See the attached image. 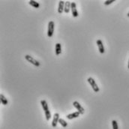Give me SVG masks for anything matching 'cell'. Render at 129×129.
I'll return each mask as SVG.
<instances>
[{
  "label": "cell",
  "instance_id": "6da1fadb",
  "mask_svg": "<svg viewBox=\"0 0 129 129\" xmlns=\"http://www.w3.org/2000/svg\"><path fill=\"white\" fill-rule=\"evenodd\" d=\"M54 27H55L54 22L53 21H50L49 23H48V29H47V36L49 38H51L53 35Z\"/></svg>",
  "mask_w": 129,
  "mask_h": 129
},
{
  "label": "cell",
  "instance_id": "7a4b0ae2",
  "mask_svg": "<svg viewBox=\"0 0 129 129\" xmlns=\"http://www.w3.org/2000/svg\"><path fill=\"white\" fill-rule=\"evenodd\" d=\"M87 80H88L89 83L91 85V86H92V89L94 90L95 92H98L100 91L99 87L98 86V85H97L95 80L92 77H89Z\"/></svg>",
  "mask_w": 129,
  "mask_h": 129
},
{
  "label": "cell",
  "instance_id": "3957f363",
  "mask_svg": "<svg viewBox=\"0 0 129 129\" xmlns=\"http://www.w3.org/2000/svg\"><path fill=\"white\" fill-rule=\"evenodd\" d=\"M25 59H26L29 62L32 63L33 65H35V66H36V67H39V66L41 65V63H40L38 61H37L35 59H34L32 56H29V55H26V56H25Z\"/></svg>",
  "mask_w": 129,
  "mask_h": 129
},
{
  "label": "cell",
  "instance_id": "277c9868",
  "mask_svg": "<svg viewBox=\"0 0 129 129\" xmlns=\"http://www.w3.org/2000/svg\"><path fill=\"white\" fill-rule=\"evenodd\" d=\"M73 105H74V107L77 110V111H78L80 114L83 115V114L85 113L84 108L81 106V104H80V103H79L78 101H74V102H73Z\"/></svg>",
  "mask_w": 129,
  "mask_h": 129
},
{
  "label": "cell",
  "instance_id": "5b68a950",
  "mask_svg": "<svg viewBox=\"0 0 129 129\" xmlns=\"http://www.w3.org/2000/svg\"><path fill=\"white\" fill-rule=\"evenodd\" d=\"M96 44H97V46L98 47V50H99V52L103 54V53H104L105 52V50H104V44H103V42L101 39H98L96 41Z\"/></svg>",
  "mask_w": 129,
  "mask_h": 129
},
{
  "label": "cell",
  "instance_id": "8992f818",
  "mask_svg": "<svg viewBox=\"0 0 129 129\" xmlns=\"http://www.w3.org/2000/svg\"><path fill=\"white\" fill-rule=\"evenodd\" d=\"M71 13L74 17H78V11L77 10V5L75 2H71Z\"/></svg>",
  "mask_w": 129,
  "mask_h": 129
},
{
  "label": "cell",
  "instance_id": "52a82bcc",
  "mask_svg": "<svg viewBox=\"0 0 129 129\" xmlns=\"http://www.w3.org/2000/svg\"><path fill=\"white\" fill-rule=\"evenodd\" d=\"M59 114L58 113H55L53 116V122H52V127L56 128L57 126V123H59Z\"/></svg>",
  "mask_w": 129,
  "mask_h": 129
},
{
  "label": "cell",
  "instance_id": "ba28073f",
  "mask_svg": "<svg viewBox=\"0 0 129 129\" xmlns=\"http://www.w3.org/2000/svg\"><path fill=\"white\" fill-rule=\"evenodd\" d=\"M65 4V2H64V1H59V7H58V13L59 14H61L64 11Z\"/></svg>",
  "mask_w": 129,
  "mask_h": 129
},
{
  "label": "cell",
  "instance_id": "9c48e42d",
  "mask_svg": "<svg viewBox=\"0 0 129 129\" xmlns=\"http://www.w3.org/2000/svg\"><path fill=\"white\" fill-rule=\"evenodd\" d=\"M71 6V2H70L69 1L65 2V9H64V12H65V14H68V13L70 12Z\"/></svg>",
  "mask_w": 129,
  "mask_h": 129
},
{
  "label": "cell",
  "instance_id": "30bf717a",
  "mask_svg": "<svg viewBox=\"0 0 129 129\" xmlns=\"http://www.w3.org/2000/svg\"><path fill=\"white\" fill-rule=\"evenodd\" d=\"M55 53L56 56H59L62 53V47L59 43H57L55 46Z\"/></svg>",
  "mask_w": 129,
  "mask_h": 129
},
{
  "label": "cell",
  "instance_id": "8fae6325",
  "mask_svg": "<svg viewBox=\"0 0 129 129\" xmlns=\"http://www.w3.org/2000/svg\"><path fill=\"white\" fill-rule=\"evenodd\" d=\"M80 115V113H79L78 111H77V112H74V113H71V114L67 115L66 117H67V119H75V118L79 117Z\"/></svg>",
  "mask_w": 129,
  "mask_h": 129
},
{
  "label": "cell",
  "instance_id": "7c38bea8",
  "mask_svg": "<svg viewBox=\"0 0 129 129\" xmlns=\"http://www.w3.org/2000/svg\"><path fill=\"white\" fill-rule=\"evenodd\" d=\"M41 106H42L43 110H44V112L49 110L48 105H47V101H46L45 100H41Z\"/></svg>",
  "mask_w": 129,
  "mask_h": 129
},
{
  "label": "cell",
  "instance_id": "4fadbf2b",
  "mask_svg": "<svg viewBox=\"0 0 129 129\" xmlns=\"http://www.w3.org/2000/svg\"><path fill=\"white\" fill-rule=\"evenodd\" d=\"M29 4L35 8H38L40 7V4L38 2H37L36 1H34V0H30V1L29 2Z\"/></svg>",
  "mask_w": 129,
  "mask_h": 129
},
{
  "label": "cell",
  "instance_id": "5bb4252c",
  "mask_svg": "<svg viewBox=\"0 0 129 129\" xmlns=\"http://www.w3.org/2000/svg\"><path fill=\"white\" fill-rule=\"evenodd\" d=\"M0 98H1V103L3 105H7L8 104V101L7 98L3 95L2 94H1V95H0Z\"/></svg>",
  "mask_w": 129,
  "mask_h": 129
},
{
  "label": "cell",
  "instance_id": "9a60e30c",
  "mask_svg": "<svg viewBox=\"0 0 129 129\" xmlns=\"http://www.w3.org/2000/svg\"><path fill=\"white\" fill-rule=\"evenodd\" d=\"M59 123L61 125L63 128H66L67 126H68V123L65 121L64 119H59Z\"/></svg>",
  "mask_w": 129,
  "mask_h": 129
},
{
  "label": "cell",
  "instance_id": "2e32d148",
  "mask_svg": "<svg viewBox=\"0 0 129 129\" xmlns=\"http://www.w3.org/2000/svg\"><path fill=\"white\" fill-rule=\"evenodd\" d=\"M44 113H45V116H46V119L47 120V121H49V120L50 119V118H51V113H50V110H48L45 111Z\"/></svg>",
  "mask_w": 129,
  "mask_h": 129
},
{
  "label": "cell",
  "instance_id": "e0dca14e",
  "mask_svg": "<svg viewBox=\"0 0 129 129\" xmlns=\"http://www.w3.org/2000/svg\"><path fill=\"white\" fill-rule=\"evenodd\" d=\"M112 126H113V129H119L118 123L116 120H113L112 121Z\"/></svg>",
  "mask_w": 129,
  "mask_h": 129
},
{
  "label": "cell",
  "instance_id": "ac0fdd59",
  "mask_svg": "<svg viewBox=\"0 0 129 129\" xmlns=\"http://www.w3.org/2000/svg\"><path fill=\"white\" fill-rule=\"evenodd\" d=\"M114 2H115L114 0H107V1L104 2V5H109L112 4V3Z\"/></svg>",
  "mask_w": 129,
  "mask_h": 129
},
{
  "label": "cell",
  "instance_id": "d6986e66",
  "mask_svg": "<svg viewBox=\"0 0 129 129\" xmlns=\"http://www.w3.org/2000/svg\"><path fill=\"white\" fill-rule=\"evenodd\" d=\"M128 69H129V60H128Z\"/></svg>",
  "mask_w": 129,
  "mask_h": 129
},
{
  "label": "cell",
  "instance_id": "ffe728a7",
  "mask_svg": "<svg viewBox=\"0 0 129 129\" xmlns=\"http://www.w3.org/2000/svg\"><path fill=\"white\" fill-rule=\"evenodd\" d=\"M127 16H128V17H129V12L128 13V14H127Z\"/></svg>",
  "mask_w": 129,
  "mask_h": 129
}]
</instances>
